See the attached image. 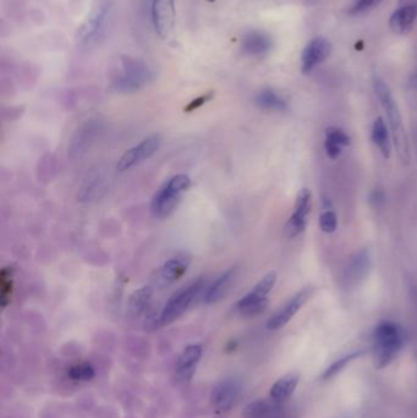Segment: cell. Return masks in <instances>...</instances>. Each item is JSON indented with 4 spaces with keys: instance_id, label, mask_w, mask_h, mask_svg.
I'll use <instances>...</instances> for the list:
<instances>
[{
    "instance_id": "1",
    "label": "cell",
    "mask_w": 417,
    "mask_h": 418,
    "mask_svg": "<svg viewBox=\"0 0 417 418\" xmlns=\"http://www.w3.org/2000/svg\"><path fill=\"white\" fill-rule=\"evenodd\" d=\"M374 89L382 109L385 110V114L388 120L387 122H388L390 135H392V141L396 147L398 157L400 158L403 164L407 165L411 160L410 144H409V138H407V131L403 124V118H401L398 103L390 91L389 86L379 76L374 77Z\"/></svg>"
},
{
    "instance_id": "2",
    "label": "cell",
    "mask_w": 417,
    "mask_h": 418,
    "mask_svg": "<svg viewBox=\"0 0 417 418\" xmlns=\"http://www.w3.org/2000/svg\"><path fill=\"white\" fill-rule=\"evenodd\" d=\"M404 344V331L400 325L393 322H383L376 328L374 334V361L377 369L387 367L401 350Z\"/></svg>"
},
{
    "instance_id": "3",
    "label": "cell",
    "mask_w": 417,
    "mask_h": 418,
    "mask_svg": "<svg viewBox=\"0 0 417 418\" xmlns=\"http://www.w3.org/2000/svg\"><path fill=\"white\" fill-rule=\"evenodd\" d=\"M191 187V179L185 174L173 176L157 192L151 202V214L156 219H165L173 214L182 196Z\"/></svg>"
},
{
    "instance_id": "4",
    "label": "cell",
    "mask_w": 417,
    "mask_h": 418,
    "mask_svg": "<svg viewBox=\"0 0 417 418\" xmlns=\"http://www.w3.org/2000/svg\"><path fill=\"white\" fill-rule=\"evenodd\" d=\"M208 285V280L204 276H201V278H198L197 280L193 281L189 285L184 286L180 290H178L168 300V302L165 303L164 308L158 319L160 325L165 327V325L171 324L174 320L182 317V314L186 312L189 307L195 303L197 298L202 297Z\"/></svg>"
},
{
    "instance_id": "5",
    "label": "cell",
    "mask_w": 417,
    "mask_h": 418,
    "mask_svg": "<svg viewBox=\"0 0 417 418\" xmlns=\"http://www.w3.org/2000/svg\"><path fill=\"white\" fill-rule=\"evenodd\" d=\"M275 281V272H269L268 274L264 275V278L236 303L237 312L245 317H253L262 314L268 305V295L273 290Z\"/></svg>"
},
{
    "instance_id": "6",
    "label": "cell",
    "mask_w": 417,
    "mask_h": 418,
    "mask_svg": "<svg viewBox=\"0 0 417 418\" xmlns=\"http://www.w3.org/2000/svg\"><path fill=\"white\" fill-rule=\"evenodd\" d=\"M122 72L111 83L116 92H133L152 80V72L143 61L132 58H121Z\"/></svg>"
},
{
    "instance_id": "7",
    "label": "cell",
    "mask_w": 417,
    "mask_h": 418,
    "mask_svg": "<svg viewBox=\"0 0 417 418\" xmlns=\"http://www.w3.org/2000/svg\"><path fill=\"white\" fill-rule=\"evenodd\" d=\"M160 142L162 140L160 135H152L145 138L138 146L127 149V152L121 155L120 160H118L116 170L127 171L145 160H149L160 149Z\"/></svg>"
},
{
    "instance_id": "8",
    "label": "cell",
    "mask_w": 417,
    "mask_h": 418,
    "mask_svg": "<svg viewBox=\"0 0 417 418\" xmlns=\"http://www.w3.org/2000/svg\"><path fill=\"white\" fill-rule=\"evenodd\" d=\"M313 286H305L300 292H297L290 300L278 309L267 322V329L279 330L290 322L292 317L301 309L302 306L308 302V298L312 296Z\"/></svg>"
},
{
    "instance_id": "9",
    "label": "cell",
    "mask_w": 417,
    "mask_h": 418,
    "mask_svg": "<svg viewBox=\"0 0 417 418\" xmlns=\"http://www.w3.org/2000/svg\"><path fill=\"white\" fill-rule=\"evenodd\" d=\"M310 208H311V191L308 188H302L297 195L294 212L289 220L286 221V228H284L288 239L299 236L305 231L306 224H308L306 218L310 213Z\"/></svg>"
},
{
    "instance_id": "10",
    "label": "cell",
    "mask_w": 417,
    "mask_h": 418,
    "mask_svg": "<svg viewBox=\"0 0 417 418\" xmlns=\"http://www.w3.org/2000/svg\"><path fill=\"white\" fill-rule=\"evenodd\" d=\"M372 267V254L370 248L359 250L352 254L344 270V281L348 286L359 285L366 279Z\"/></svg>"
},
{
    "instance_id": "11",
    "label": "cell",
    "mask_w": 417,
    "mask_h": 418,
    "mask_svg": "<svg viewBox=\"0 0 417 418\" xmlns=\"http://www.w3.org/2000/svg\"><path fill=\"white\" fill-rule=\"evenodd\" d=\"M152 20L154 28L160 37L167 39L175 25V6L174 0H153L152 1Z\"/></svg>"
},
{
    "instance_id": "12",
    "label": "cell",
    "mask_w": 417,
    "mask_h": 418,
    "mask_svg": "<svg viewBox=\"0 0 417 418\" xmlns=\"http://www.w3.org/2000/svg\"><path fill=\"white\" fill-rule=\"evenodd\" d=\"M242 386L235 380H220L212 390L211 402L218 412H228L239 397Z\"/></svg>"
},
{
    "instance_id": "13",
    "label": "cell",
    "mask_w": 417,
    "mask_h": 418,
    "mask_svg": "<svg viewBox=\"0 0 417 418\" xmlns=\"http://www.w3.org/2000/svg\"><path fill=\"white\" fill-rule=\"evenodd\" d=\"M190 265V257L182 253L167 261L156 273L154 281L160 286H168L180 280Z\"/></svg>"
},
{
    "instance_id": "14",
    "label": "cell",
    "mask_w": 417,
    "mask_h": 418,
    "mask_svg": "<svg viewBox=\"0 0 417 418\" xmlns=\"http://www.w3.org/2000/svg\"><path fill=\"white\" fill-rule=\"evenodd\" d=\"M330 50L332 45L328 39L323 37L313 38L302 52V74L308 75L316 66L323 63L330 56Z\"/></svg>"
},
{
    "instance_id": "15",
    "label": "cell",
    "mask_w": 417,
    "mask_h": 418,
    "mask_svg": "<svg viewBox=\"0 0 417 418\" xmlns=\"http://www.w3.org/2000/svg\"><path fill=\"white\" fill-rule=\"evenodd\" d=\"M236 276H237V267H231L229 270L220 274L215 280L209 284L206 292L202 295V302L206 305L220 302L223 300L228 292H231V285L234 284Z\"/></svg>"
},
{
    "instance_id": "16",
    "label": "cell",
    "mask_w": 417,
    "mask_h": 418,
    "mask_svg": "<svg viewBox=\"0 0 417 418\" xmlns=\"http://www.w3.org/2000/svg\"><path fill=\"white\" fill-rule=\"evenodd\" d=\"M201 358H202L201 345L193 344L185 347L176 361V373L179 375V378L182 380H191Z\"/></svg>"
},
{
    "instance_id": "17",
    "label": "cell",
    "mask_w": 417,
    "mask_h": 418,
    "mask_svg": "<svg viewBox=\"0 0 417 418\" xmlns=\"http://www.w3.org/2000/svg\"><path fill=\"white\" fill-rule=\"evenodd\" d=\"M417 8L415 6H405L390 16L389 26L396 34H407L411 31L416 21Z\"/></svg>"
},
{
    "instance_id": "18",
    "label": "cell",
    "mask_w": 417,
    "mask_h": 418,
    "mask_svg": "<svg viewBox=\"0 0 417 418\" xmlns=\"http://www.w3.org/2000/svg\"><path fill=\"white\" fill-rule=\"evenodd\" d=\"M99 131H100V125L97 121H89L86 125H83L72 140V148H70L72 155L80 157L83 152H86V149L89 147L91 143L94 142Z\"/></svg>"
},
{
    "instance_id": "19",
    "label": "cell",
    "mask_w": 417,
    "mask_h": 418,
    "mask_svg": "<svg viewBox=\"0 0 417 418\" xmlns=\"http://www.w3.org/2000/svg\"><path fill=\"white\" fill-rule=\"evenodd\" d=\"M350 144V138L344 130L338 127H330L325 131L324 149L330 160H336L341 154V151Z\"/></svg>"
},
{
    "instance_id": "20",
    "label": "cell",
    "mask_w": 417,
    "mask_h": 418,
    "mask_svg": "<svg viewBox=\"0 0 417 418\" xmlns=\"http://www.w3.org/2000/svg\"><path fill=\"white\" fill-rule=\"evenodd\" d=\"M299 382L300 375L295 372L283 375L270 388V399L275 402H284L289 399L297 389Z\"/></svg>"
},
{
    "instance_id": "21",
    "label": "cell",
    "mask_w": 417,
    "mask_h": 418,
    "mask_svg": "<svg viewBox=\"0 0 417 418\" xmlns=\"http://www.w3.org/2000/svg\"><path fill=\"white\" fill-rule=\"evenodd\" d=\"M272 41L266 33L261 31H253L247 33L242 41V50L245 53L253 56L264 55L270 50Z\"/></svg>"
},
{
    "instance_id": "22",
    "label": "cell",
    "mask_w": 417,
    "mask_h": 418,
    "mask_svg": "<svg viewBox=\"0 0 417 418\" xmlns=\"http://www.w3.org/2000/svg\"><path fill=\"white\" fill-rule=\"evenodd\" d=\"M392 135H390L389 127L387 126L383 118H377L372 125V141L379 152L385 157V160H389L392 153Z\"/></svg>"
},
{
    "instance_id": "23",
    "label": "cell",
    "mask_w": 417,
    "mask_h": 418,
    "mask_svg": "<svg viewBox=\"0 0 417 418\" xmlns=\"http://www.w3.org/2000/svg\"><path fill=\"white\" fill-rule=\"evenodd\" d=\"M109 11L108 4H100L96 10L87 17V20L83 22V26L77 32V38L80 41H88L92 36L96 34L100 25L105 21L107 12Z\"/></svg>"
},
{
    "instance_id": "24",
    "label": "cell",
    "mask_w": 417,
    "mask_h": 418,
    "mask_svg": "<svg viewBox=\"0 0 417 418\" xmlns=\"http://www.w3.org/2000/svg\"><path fill=\"white\" fill-rule=\"evenodd\" d=\"M255 102L261 109L269 110V111H284L288 108L284 97H281L279 94H277L270 88L262 89L256 96Z\"/></svg>"
},
{
    "instance_id": "25",
    "label": "cell",
    "mask_w": 417,
    "mask_h": 418,
    "mask_svg": "<svg viewBox=\"0 0 417 418\" xmlns=\"http://www.w3.org/2000/svg\"><path fill=\"white\" fill-rule=\"evenodd\" d=\"M153 297V290L149 286H143L132 294L129 300V311L132 316H141L149 307Z\"/></svg>"
},
{
    "instance_id": "26",
    "label": "cell",
    "mask_w": 417,
    "mask_h": 418,
    "mask_svg": "<svg viewBox=\"0 0 417 418\" xmlns=\"http://www.w3.org/2000/svg\"><path fill=\"white\" fill-rule=\"evenodd\" d=\"M14 292V270L6 267L0 273V303L1 307L6 308L11 301Z\"/></svg>"
},
{
    "instance_id": "27",
    "label": "cell",
    "mask_w": 417,
    "mask_h": 418,
    "mask_svg": "<svg viewBox=\"0 0 417 418\" xmlns=\"http://www.w3.org/2000/svg\"><path fill=\"white\" fill-rule=\"evenodd\" d=\"M363 353H365L363 350H357V351H352L350 352V353H348L344 358L336 360L335 362L330 364L328 368L324 371L323 374H322V380H332V378H334L335 375L341 373V371L345 368L349 363H352L354 360H356V358H360V356H363Z\"/></svg>"
},
{
    "instance_id": "28",
    "label": "cell",
    "mask_w": 417,
    "mask_h": 418,
    "mask_svg": "<svg viewBox=\"0 0 417 418\" xmlns=\"http://www.w3.org/2000/svg\"><path fill=\"white\" fill-rule=\"evenodd\" d=\"M273 410H275V406H273L272 402L264 400V399H259V400H256V402L248 404L244 408V417L266 418L270 413L273 412Z\"/></svg>"
},
{
    "instance_id": "29",
    "label": "cell",
    "mask_w": 417,
    "mask_h": 418,
    "mask_svg": "<svg viewBox=\"0 0 417 418\" xmlns=\"http://www.w3.org/2000/svg\"><path fill=\"white\" fill-rule=\"evenodd\" d=\"M69 377L77 382H88L94 377V369L89 363H78L69 369Z\"/></svg>"
},
{
    "instance_id": "30",
    "label": "cell",
    "mask_w": 417,
    "mask_h": 418,
    "mask_svg": "<svg viewBox=\"0 0 417 418\" xmlns=\"http://www.w3.org/2000/svg\"><path fill=\"white\" fill-rule=\"evenodd\" d=\"M319 228L325 234H332L338 228V218L333 210L325 209L319 215Z\"/></svg>"
},
{
    "instance_id": "31",
    "label": "cell",
    "mask_w": 417,
    "mask_h": 418,
    "mask_svg": "<svg viewBox=\"0 0 417 418\" xmlns=\"http://www.w3.org/2000/svg\"><path fill=\"white\" fill-rule=\"evenodd\" d=\"M382 0H356L355 4L350 8L349 14L350 15H360V14H365L367 11H371L374 9L376 6H378L381 4Z\"/></svg>"
},
{
    "instance_id": "32",
    "label": "cell",
    "mask_w": 417,
    "mask_h": 418,
    "mask_svg": "<svg viewBox=\"0 0 417 418\" xmlns=\"http://www.w3.org/2000/svg\"><path fill=\"white\" fill-rule=\"evenodd\" d=\"M211 98H212V94L201 96V97H198V98L193 99V102H190V104L187 105L186 108H185V111L190 113V111H193L195 109H198V108L202 107L204 103H207Z\"/></svg>"
},
{
    "instance_id": "33",
    "label": "cell",
    "mask_w": 417,
    "mask_h": 418,
    "mask_svg": "<svg viewBox=\"0 0 417 418\" xmlns=\"http://www.w3.org/2000/svg\"><path fill=\"white\" fill-rule=\"evenodd\" d=\"M411 297L412 300H414V302L416 305L417 307V287L416 286H412L411 287Z\"/></svg>"
}]
</instances>
